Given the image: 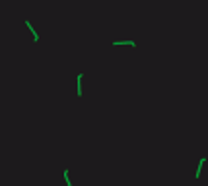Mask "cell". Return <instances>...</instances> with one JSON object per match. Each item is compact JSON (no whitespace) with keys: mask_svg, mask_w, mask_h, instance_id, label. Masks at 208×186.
<instances>
[{"mask_svg":"<svg viewBox=\"0 0 208 186\" xmlns=\"http://www.w3.org/2000/svg\"><path fill=\"white\" fill-rule=\"evenodd\" d=\"M25 25H27V29L31 31V35H33V39H35V43L39 41V35H37V31L33 29V25H31V22H25Z\"/></svg>","mask_w":208,"mask_h":186,"instance_id":"obj_4","label":"cell"},{"mask_svg":"<svg viewBox=\"0 0 208 186\" xmlns=\"http://www.w3.org/2000/svg\"><path fill=\"white\" fill-rule=\"evenodd\" d=\"M204 163H206V157H200L199 159V167H196V173H195V178L196 180L200 178V171H202V167H204Z\"/></svg>","mask_w":208,"mask_h":186,"instance_id":"obj_1","label":"cell"},{"mask_svg":"<svg viewBox=\"0 0 208 186\" xmlns=\"http://www.w3.org/2000/svg\"><path fill=\"white\" fill-rule=\"evenodd\" d=\"M113 45L115 47H122V45H126V47H136V43H134V41H113Z\"/></svg>","mask_w":208,"mask_h":186,"instance_id":"obj_2","label":"cell"},{"mask_svg":"<svg viewBox=\"0 0 208 186\" xmlns=\"http://www.w3.org/2000/svg\"><path fill=\"white\" fill-rule=\"evenodd\" d=\"M62 178H64L66 186H74V184H72V180H70V174H68V169H62Z\"/></svg>","mask_w":208,"mask_h":186,"instance_id":"obj_3","label":"cell"},{"mask_svg":"<svg viewBox=\"0 0 208 186\" xmlns=\"http://www.w3.org/2000/svg\"><path fill=\"white\" fill-rule=\"evenodd\" d=\"M82 78H84L82 74H78V97H82V95H84L82 93Z\"/></svg>","mask_w":208,"mask_h":186,"instance_id":"obj_5","label":"cell"}]
</instances>
